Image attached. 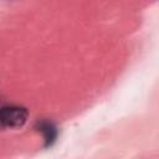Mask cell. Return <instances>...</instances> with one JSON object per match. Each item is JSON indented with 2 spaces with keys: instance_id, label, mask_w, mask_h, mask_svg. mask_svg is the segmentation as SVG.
<instances>
[{
  "instance_id": "1",
  "label": "cell",
  "mask_w": 159,
  "mask_h": 159,
  "mask_svg": "<svg viewBox=\"0 0 159 159\" xmlns=\"http://www.w3.org/2000/svg\"><path fill=\"white\" fill-rule=\"evenodd\" d=\"M27 119V111L21 106L7 104L1 107L0 122L2 128H19Z\"/></svg>"
},
{
  "instance_id": "2",
  "label": "cell",
  "mask_w": 159,
  "mask_h": 159,
  "mask_svg": "<svg viewBox=\"0 0 159 159\" xmlns=\"http://www.w3.org/2000/svg\"><path fill=\"white\" fill-rule=\"evenodd\" d=\"M40 130L45 134V139L47 140V142H51V140H53V138L56 137V130H55V128L52 127V124L51 123H41L40 124Z\"/></svg>"
}]
</instances>
